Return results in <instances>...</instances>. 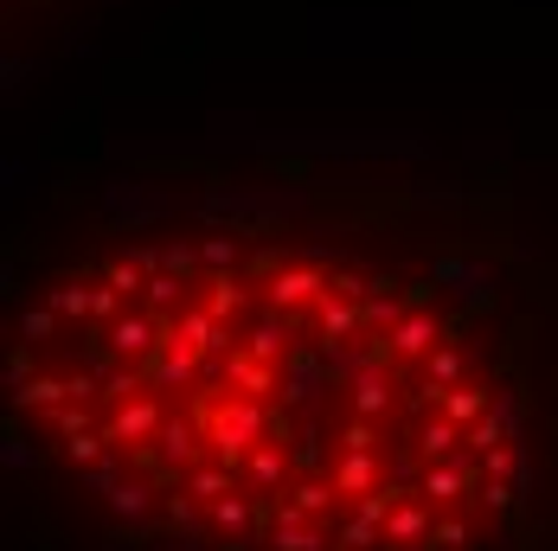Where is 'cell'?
I'll return each instance as SVG.
<instances>
[{"label":"cell","instance_id":"2","mask_svg":"<svg viewBox=\"0 0 558 551\" xmlns=\"http://www.w3.org/2000/svg\"><path fill=\"white\" fill-rule=\"evenodd\" d=\"M328 302V276L315 264H295V270H277L270 276V308L289 315V308H322Z\"/></svg>","mask_w":558,"mask_h":551},{"label":"cell","instance_id":"8","mask_svg":"<svg viewBox=\"0 0 558 551\" xmlns=\"http://www.w3.org/2000/svg\"><path fill=\"white\" fill-rule=\"evenodd\" d=\"M386 404H391V372L386 366H373V372H360L353 379V417H386Z\"/></svg>","mask_w":558,"mask_h":551},{"label":"cell","instance_id":"12","mask_svg":"<svg viewBox=\"0 0 558 551\" xmlns=\"http://www.w3.org/2000/svg\"><path fill=\"white\" fill-rule=\"evenodd\" d=\"M180 289H186L180 276H148V289H142L148 295V315H168L173 302H180Z\"/></svg>","mask_w":558,"mask_h":551},{"label":"cell","instance_id":"9","mask_svg":"<svg viewBox=\"0 0 558 551\" xmlns=\"http://www.w3.org/2000/svg\"><path fill=\"white\" fill-rule=\"evenodd\" d=\"M155 449H161L168 462H180V468H186V462H199V437H193V424H186V417H168V424H161V437H155Z\"/></svg>","mask_w":558,"mask_h":551},{"label":"cell","instance_id":"15","mask_svg":"<svg viewBox=\"0 0 558 551\" xmlns=\"http://www.w3.org/2000/svg\"><path fill=\"white\" fill-rule=\"evenodd\" d=\"M52 308H58V315H90V289L64 282V289H52Z\"/></svg>","mask_w":558,"mask_h":551},{"label":"cell","instance_id":"5","mask_svg":"<svg viewBox=\"0 0 558 551\" xmlns=\"http://www.w3.org/2000/svg\"><path fill=\"white\" fill-rule=\"evenodd\" d=\"M225 379L238 385V397H270L277 391V366H264L251 353H225Z\"/></svg>","mask_w":558,"mask_h":551},{"label":"cell","instance_id":"14","mask_svg":"<svg viewBox=\"0 0 558 551\" xmlns=\"http://www.w3.org/2000/svg\"><path fill=\"white\" fill-rule=\"evenodd\" d=\"M110 289H116V295H142V289H148L142 264H110Z\"/></svg>","mask_w":558,"mask_h":551},{"label":"cell","instance_id":"16","mask_svg":"<svg viewBox=\"0 0 558 551\" xmlns=\"http://www.w3.org/2000/svg\"><path fill=\"white\" fill-rule=\"evenodd\" d=\"M116 513H148V488H116Z\"/></svg>","mask_w":558,"mask_h":551},{"label":"cell","instance_id":"19","mask_svg":"<svg viewBox=\"0 0 558 551\" xmlns=\"http://www.w3.org/2000/svg\"><path fill=\"white\" fill-rule=\"evenodd\" d=\"M168 276H180V282L193 276V250H186V244H173L168 250Z\"/></svg>","mask_w":558,"mask_h":551},{"label":"cell","instance_id":"7","mask_svg":"<svg viewBox=\"0 0 558 551\" xmlns=\"http://www.w3.org/2000/svg\"><path fill=\"white\" fill-rule=\"evenodd\" d=\"M244 353L251 359H264V366H277V359H289V321H282L277 308L251 328V340H244Z\"/></svg>","mask_w":558,"mask_h":551},{"label":"cell","instance_id":"1","mask_svg":"<svg viewBox=\"0 0 558 551\" xmlns=\"http://www.w3.org/2000/svg\"><path fill=\"white\" fill-rule=\"evenodd\" d=\"M104 346H110L116 359H135V366H148L161 346H168V315H148V308H129L110 333H104Z\"/></svg>","mask_w":558,"mask_h":551},{"label":"cell","instance_id":"18","mask_svg":"<svg viewBox=\"0 0 558 551\" xmlns=\"http://www.w3.org/2000/svg\"><path fill=\"white\" fill-rule=\"evenodd\" d=\"M52 315H58V308H33V315L20 321V333H33V340H46V333H52Z\"/></svg>","mask_w":558,"mask_h":551},{"label":"cell","instance_id":"6","mask_svg":"<svg viewBox=\"0 0 558 551\" xmlns=\"http://www.w3.org/2000/svg\"><path fill=\"white\" fill-rule=\"evenodd\" d=\"M437 417H449L456 430H475L482 417H488V385H456L437 397Z\"/></svg>","mask_w":558,"mask_h":551},{"label":"cell","instance_id":"10","mask_svg":"<svg viewBox=\"0 0 558 551\" xmlns=\"http://www.w3.org/2000/svg\"><path fill=\"white\" fill-rule=\"evenodd\" d=\"M206 308H213L219 321H231V315H244V308H251V289H244L238 276H213V302H206Z\"/></svg>","mask_w":558,"mask_h":551},{"label":"cell","instance_id":"4","mask_svg":"<svg viewBox=\"0 0 558 551\" xmlns=\"http://www.w3.org/2000/svg\"><path fill=\"white\" fill-rule=\"evenodd\" d=\"M161 397H129V404H116L110 430H104V442H142V437H161Z\"/></svg>","mask_w":558,"mask_h":551},{"label":"cell","instance_id":"11","mask_svg":"<svg viewBox=\"0 0 558 551\" xmlns=\"http://www.w3.org/2000/svg\"><path fill=\"white\" fill-rule=\"evenodd\" d=\"M398 321H404V308H398L391 295H366V302H360V328H366V333H379V328L391 333Z\"/></svg>","mask_w":558,"mask_h":551},{"label":"cell","instance_id":"3","mask_svg":"<svg viewBox=\"0 0 558 551\" xmlns=\"http://www.w3.org/2000/svg\"><path fill=\"white\" fill-rule=\"evenodd\" d=\"M437 346H444V328H437L430 308H411V315L386 333V359H430Z\"/></svg>","mask_w":558,"mask_h":551},{"label":"cell","instance_id":"13","mask_svg":"<svg viewBox=\"0 0 558 551\" xmlns=\"http://www.w3.org/2000/svg\"><path fill=\"white\" fill-rule=\"evenodd\" d=\"M199 257H206V264H213L219 276L238 270V244H231V237H206V250H199Z\"/></svg>","mask_w":558,"mask_h":551},{"label":"cell","instance_id":"17","mask_svg":"<svg viewBox=\"0 0 558 551\" xmlns=\"http://www.w3.org/2000/svg\"><path fill=\"white\" fill-rule=\"evenodd\" d=\"M495 424H501V430L520 424V397H513V391H495Z\"/></svg>","mask_w":558,"mask_h":551}]
</instances>
